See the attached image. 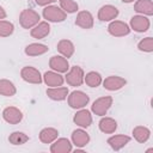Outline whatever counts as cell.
Masks as SVG:
<instances>
[{"mask_svg":"<svg viewBox=\"0 0 153 153\" xmlns=\"http://www.w3.org/2000/svg\"><path fill=\"white\" fill-rule=\"evenodd\" d=\"M39 14L37 12H35L33 10H24L22 13H20V17H19V22H20V25L24 27V29H30L32 27L33 25L38 24L39 22Z\"/></svg>","mask_w":153,"mask_h":153,"instance_id":"1","label":"cell"},{"mask_svg":"<svg viewBox=\"0 0 153 153\" xmlns=\"http://www.w3.org/2000/svg\"><path fill=\"white\" fill-rule=\"evenodd\" d=\"M112 105V97L106 96V97H100L97 100L93 102L92 104V111L98 115V116H103L106 114V111L110 109V106Z\"/></svg>","mask_w":153,"mask_h":153,"instance_id":"2","label":"cell"},{"mask_svg":"<svg viewBox=\"0 0 153 153\" xmlns=\"http://www.w3.org/2000/svg\"><path fill=\"white\" fill-rule=\"evenodd\" d=\"M43 17L49 22H63L66 12L57 6H48L43 10Z\"/></svg>","mask_w":153,"mask_h":153,"instance_id":"3","label":"cell"},{"mask_svg":"<svg viewBox=\"0 0 153 153\" xmlns=\"http://www.w3.org/2000/svg\"><path fill=\"white\" fill-rule=\"evenodd\" d=\"M88 100H90L88 96L81 91H73L71 93V96L68 97V104L73 109L84 108L88 103Z\"/></svg>","mask_w":153,"mask_h":153,"instance_id":"4","label":"cell"},{"mask_svg":"<svg viewBox=\"0 0 153 153\" xmlns=\"http://www.w3.org/2000/svg\"><path fill=\"white\" fill-rule=\"evenodd\" d=\"M67 84L71 86H80L84 81V71L79 66H73L66 75Z\"/></svg>","mask_w":153,"mask_h":153,"instance_id":"5","label":"cell"},{"mask_svg":"<svg viewBox=\"0 0 153 153\" xmlns=\"http://www.w3.org/2000/svg\"><path fill=\"white\" fill-rule=\"evenodd\" d=\"M20 75L27 82H31V84H41L42 82V76H41L39 71L31 66L24 67L20 72Z\"/></svg>","mask_w":153,"mask_h":153,"instance_id":"6","label":"cell"},{"mask_svg":"<svg viewBox=\"0 0 153 153\" xmlns=\"http://www.w3.org/2000/svg\"><path fill=\"white\" fill-rule=\"evenodd\" d=\"M108 31L110 35L116 36V37H121V36H126L130 32V29L128 26V24H126L124 22L121 20H115L112 23H110V25L108 26Z\"/></svg>","mask_w":153,"mask_h":153,"instance_id":"7","label":"cell"},{"mask_svg":"<svg viewBox=\"0 0 153 153\" xmlns=\"http://www.w3.org/2000/svg\"><path fill=\"white\" fill-rule=\"evenodd\" d=\"M2 117L4 120L10 123V124H17L23 120V114L19 109L14 108V106H8L2 112Z\"/></svg>","mask_w":153,"mask_h":153,"instance_id":"8","label":"cell"},{"mask_svg":"<svg viewBox=\"0 0 153 153\" xmlns=\"http://www.w3.org/2000/svg\"><path fill=\"white\" fill-rule=\"evenodd\" d=\"M131 29L136 32H145L149 27V19L143 16H134L130 19Z\"/></svg>","mask_w":153,"mask_h":153,"instance_id":"9","label":"cell"},{"mask_svg":"<svg viewBox=\"0 0 153 153\" xmlns=\"http://www.w3.org/2000/svg\"><path fill=\"white\" fill-rule=\"evenodd\" d=\"M127 84V81L121 78V76H117V75H111V76H108L104 81H103V85L106 90L109 91H116V90H120L122 88L124 85Z\"/></svg>","mask_w":153,"mask_h":153,"instance_id":"10","label":"cell"},{"mask_svg":"<svg viewBox=\"0 0 153 153\" xmlns=\"http://www.w3.org/2000/svg\"><path fill=\"white\" fill-rule=\"evenodd\" d=\"M118 16V10L115 6L111 5H105L103 7H100L99 12H98V18L102 22H109L115 19Z\"/></svg>","mask_w":153,"mask_h":153,"instance_id":"11","label":"cell"},{"mask_svg":"<svg viewBox=\"0 0 153 153\" xmlns=\"http://www.w3.org/2000/svg\"><path fill=\"white\" fill-rule=\"evenodd\" d=\"M49 65L54 71H57L59 73H65L69 68L68 61L63 56H53L49 61Z\"/></svg>","mask_w":153,"mask_h":153,"instance_id":"12","label":"cell"},{"mask_svg":"<svg viewBox=\"0 0 153 153\" xmlns=\"http://www.w3.org/2000/svg\"><path fill=\"white\" fill-rule=\"evenodd\" d=\"M75 24L82 29H91L93 26V17L88 11H81L75 19Z\"/></svg>","mask_w":153,"mask_h":153,"instance_id":"13","label":"cell"},{"mask_svg":"<svg viewBox=\"0 0 153 153\" xmlns=\"http://www.w3.org/2000/svg\"><path fill=\"white\" fill-rule=\"evenodd\" d=\"M47 94L53 100H63V99L67 98L68 88L67 87H61V86L50 87V88L47 90Z\"/></svg>","mask_w":153,"mask_h":153,"instance_id":"14","label":"cell"},{"mask_svg":"<svg viewBox=\"0 0 153 153\" xmlns=\"http://www.w3.org/2000/svg\"><path fill=\"white\" fill-rule=\"evenodd\" d=\"M73 120H74V122L78 126H80L82 128H87L91 124V122H92V117H91V114H90L88 110H80V111H78Z\"/></svg>","mask_w":153,"mask_h":153,"instance_id":"15","label":"cell"},{"mask_svg":"<svg viewBox=\"0 0 153 153\" xmlns=\"http://www.w3.org/2000/svg\"><path fill=\"white\" fill-rule=\"evenodd\" d=\"M130 141V137L127 135H115L108 139V143L110 145V147L115 151L121 149L122 147H124L128 142Z\"/></svg>","mask_w":153,"mask_h":153,"instance_id":"16","label":"cell"},{"mask_svg":"<svg viewBox=\"0 0 153 153\" xmlns=\"http://www.w3.org/2000/svg\"><path fill=\"white\" fill-rule=\"evenodd\" d=\"M43 79H44V82L50 87H57L63 84V78L55 72H45Z\"/></svg>","mask_w":153,"mask_h":153,"instance_id":"17","label":"cell"},{"mask_svg":"<svg viewBox=\"0 0 153 153\" xmlns=\"http://www.w3.org/2000/svg\"><path fill=\"white\" fill-rule=\"evenodd\" d=\"M72 140H73V143L76 147H82V146L88 143L90 136H88V134L86 131H84L81 129H76L72 134Z\"/></svg>","mask_w":153,"mask_h":153,"instance_id":"18","label":"cell"},{"mask_svg":"<svg viewBox=\"0 0 153 153\" xmlns=\"http://www.w3.org/2000/svg\"><path fill=\"white\" fill-rule=\"evenodd\" d=\"M50 151L53 153H66V152H71L72 151V145L67 139H59L57 141H55L51 147Z\"/></svg>","mask_w":153,"mask_h":153,"instance_id":"19","label":"cell"},{"mask_svg":"<svg viewBox=\"0 0 153 153\" xmlns=\"http://www.w3.org/2000/svg\"><path fill=\"white\" fill-rule=\"evenodd\" d=\"M134 8H135L136 12L146 14V16H152L153 14L152 0H137L136 4L134 5Z\"/></svg>","mask_w":153,"mask_h":153,"instance_id":"20","label":"cell"},{"mask_svg":"<svg viewBox=\"0 0 153 153\" xmlns=\"http://www.w3.org/2000/svg\"><path fill=\"white\" fill-rule=\"evenodd\" d=\"M99 129L105 134H111L117 129V122L111 117H104L99 121Z\"/></svg>","mask_w":153,"mask_h":153,"instance_id":"21","label":"cell"},{"mask_svg":"<svg viewBox=\"0 0 153 153\" xmlns=\"http://www.w3.org/2000/svg\"><path fill=\"white\" fill-rule=\"evenodd\" d=\"M50 31V26L47 22H42V23H38V25H36L32 30H31V36L33 38H44Z\"/></svg>","mask_w":153,"mask_h":153,"instance_id":"22","label":"cell"},{"mask_svg":"<svg viewBox=\"0 0 153 153\" xmlns=\"http://www.w3.org/2000/svg\"><path fill=\"white\" fill-rule=\"evenodd\" d=\"M57 50L63 55V57H71L74 53V45L68 39H62L57 44Z\"/></svg>","mask_w":153,"mask_h":153,"instance_id":"23","label":"cell"},{"mask_svg":"<svg viewBox=\"0 0 153 153\" xmlns=\"http://www.w3.org/2000/svg\"><path fill=\"white\" fill-rule=\"evenodd\" d=\"M47 51H48V47L44 45V44H39V43H32V44H29L25 48V54L29 55V56L42 55Z\"/></svg>","mask_w":153,"mask_h":153,"instance_id":"24","label":"cell"},{"mask_svg":"<svg viewBox=\"0 0 153 153\" xmlns=\"http://www.w3.org/2000/svg\"><path fill=\"white\" fill-rule=\"evenodd\" d=\"M59 135V131L54 128H44L39 133V140L43 143H50L53 142Z\"/></svg>","mask_w":153,"mask_h":153,"instance_id":"25","label":"cell"},{"mask_svg":"<svg viewBox=\"0 0 153 153\" xmlns=\"http://www.w3.org/2000/svg\"><path fill=\"white\" fill-rule=\"evenodd\" d=\"M133 135H134V137H135L136 141L143 143V142H146L149 139L151 131H149L148 128L142 127V126H139V127H135L133 129Z\"/></svg>","mask_w":153,"mask_h":153,"instance_id":"26","label":"cell"},{"mask_svg":"<svg viewBox=\"0 0 153 153\" xmlns=\"http://www.w3.org/2000/svg\"><path fill=\"white\" fill-rule=\"evenodd\" d=\"M16 93V87L12 81L2 79L0 80V94L6 96V97H12Z\"/></svg>","mask_w":153,"mask_h":153,"instance_id":"27","label":"cell"},{"mask_svg":"<svg viewBox=\"0 0 153 153\" xmlns=\"http://www.w3.org/2000/svg\"><path fill=\"white\" fill-rule=\"evenodd\" d=\"M84 80H85V82H86L90 87H97V86H99L100 82H102V76H100V74L97 73V72H90V73L86 74V76H85Z\"/></svg>","mask_w":153,"mask_h":153,"instance_id":"28","label":"cell"},{"mask_svg":"<svg viewBox=\"0 0 153 153\" xmlns=\"http://www.w3.org/2000/svg\"><path fill=\"white\" fill-rule=\"evenodd\" d=\"M29 140V136L23 131H13L8 136V141L12 145H23Z\"/></svg>","mask_w":153,"mask_h":153,"instance_id":"29","label":"cell"},{"mask_svg":"<svg viewBox=\"0 0 153 153\" xmlns=\"http://www.w3.org/2000/svg\"><path fill=\"white\" fill-rule=\"evenodd\" d=\"M14 26L7 20H0V37H7L13 33Z\"/></svg>","mask_w":153,"mask_h":153,"instance_id":"30","label":"cell"},{"mask_svg":"<svg viewBox=\"0 0 153 153\" xmlns=\"http://www.w3.org/2000/svg\"><path fill=\"white\" fill-rule=\"evenodd\" d=\"M61 8L67 13H74L78 10V4L73 0H59Z\"/></svg>","mask_w":153,"mask_h":153,"instance_id":"31","label":"cell"},{"mask_svg":"<svg viewBox=\"0 0 153 153\" xmlns=\"http://www.w3.org/2000/svg\"><path fill=\"white\" fill-rule=\"evenodd\" d=\"M137 48L141 51H146V53H151L153 51V38L152 37H146L142 41L139 42Z\"/></svg>","mask_w":153,"mask_h":153,"instance_id":"32","label":"cell"},{"mask_svg":"<svg viewBox=\"0 0 153 153\" xmlns=\"http://www.w3.org/2000/svg\"><path fill=\"white\" fill-rule=\"evenodd\" d=\"M35 1L39 6H45V5H49V4H51V2H54L56 0H35Z\"/></svg>","mask_w":153,"mask_h":153,"instance_id":"33","label":"cell"},{"mask_svg":"<svg viewBox=\"0 0 153 153\" xmlns=\"http://www.w3.org/2000/svg\"><path fill=\"white\" fill-rule=\"evenodd\" d=\"M6 17V12H5V10L0 6V19H4Z\"/></svg>","mask_w":153,"mask_h":153,"instance_id":"34","label":"cell"},{"mask_svg":"<svg viewBox=\"0 0 153 153\" xmlns=\"http://www.w3.org/2000/svg\"><path fill=\"white\" fill-rule=\"evenodd\" d=\"M123 2H131V1H134V0H122Z\"/></svg>","mask_w":153,"mask_h":153,"instance_id":"35","label":"cell"}]
</instances>
